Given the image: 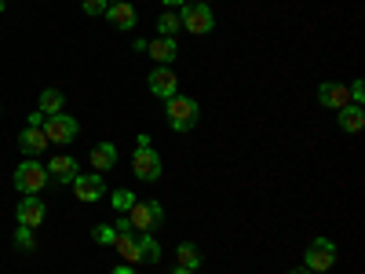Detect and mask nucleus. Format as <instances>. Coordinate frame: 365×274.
<instances>
[{
  "mask_svg": "<svg viewBox=\"0 0 365 274\" xmlns=\"http://www.w3.org/2000/svg\"><path fill=\"white\" fill-rule=\"evenodd\" d=\"M48 176H51L55 183H73V179L81 176V165H77L70 154H58V158H51V165H48Z\"/></svg>",
  "mask_w": 365,
  "mask_h": 274,
  "instance_id": "nucleus-15",
  "label": "nucleus"
},
{
  "mask_svg": "<svg viewBox=\"0 0 365 274\" xmlns=\"http://www.w3.org/2000/svg\"><path fill=\"white\" fill-rule=\"evenodd\" d=\"M347 91H351V103H354V106H361V99H365V84H361V81H354Z\"/></svg>",
  "mask_w": 365,
  "mask_h": 274,
  "instance_id": "nucleus-27",
  "label": "nucleus"
},
{
  "mask_svg": "<svg viewBox=\"0 0 365 274\" xmlns=\"http://www.w3.org/2000/svg\"><path fill=\"white\" fill-rule=\"evenodd\" d=\"M179 22H182V29H190L194 37H205V34L216 29V15H212V8L197 4V0H187V4L179 8Z\"/></svg>",
  "mask_w": 365,
  "mask_h": 274,
  "instance_id": "nucleus-3",
  "label": "nucleus"
},
{
  "mask_svg": "<svg viewBox=\"0 0 365 274\" xmlns=\"http://www.w3.org/2000/svg\"><path fill=\"white\" fill-rule=\"evenodd\" d=\"M175 260H179V267H187V270H197V267H201V249L194 245V241H179V249H175Z\"/></svg>",
  "mask_w": 365,
  "mask_h": 274,
  "instance_id": "nucleus-20",
  "label": "nucleus"
},
{
  "mask_svg": "<svg viewBox=\"0 0 365 274\" xmlns=\"http://www.w3.org/2000/svg\"><path fill=\"white\" fill-rule=\"evenodd\" d=\"M48 146H51V143L44 139V132H41V128H29V125H26V128L19 132V150H22L26 158H41Z\"/></svg>",
  "mask_w": 365,
  "mask_h": 274,
  "instance_id": "nucleus-14",
  "label": "nucleus"
},
{
  "mask_svg": "<svg viewBox=\"0 0 365 274\" xmlns=\"http://www.w3.org/2000/svg\"><path fill=\"white\" fill-rule=\"evenodd\" d=\"M128 223H132V230H139V234H150V230L165 227V205H161V201H135V205L128 208Z\"/></svg>",
  "mask_w": 365,
  "mask_h": 274,
  "instance_id": "nucleus-4",
  "label": "nucleus"
},
{
  "mask_svg": "<svg viewBox=\"0 0 365 274\" xmlns=\"http://www.w3.org/2000/svg\"><path fill=\"white\" fill-rule=\"evenodd\" d=\"M197 4H208V0H197Z\"/></svg>",
  "mask_w": 365,
  "mask_h": 274,
  "instance_id": "nucleus-34",
  "label": "nucleus"
},
{
  "mask_svg": "<svg viewBox=\"0 0 365 274\" xmlns=\"http://www.w3.org/2000/svg\"><path fill=\"white\" fill-rule=\"evenodd\" d=\"M292 274H314V270H307V267H299V270H292Z\"/></svg>",
  "mask_w": 365,
  "mask_h": 274,
  "instance_id": "nucleus-32",
  "label": "nucleus"
},
{
  "mask_svg": "<svg viewBox=\"0 0 365 274\" xmlns=\"http://www.w3.org/2000/svg\"><path fill=\"white\" fill-rule=\"evenodd\" d=\"M161 4H165V8H172V11H179L182 4H187V0H161Z\"/></svg>",
  "mask_w": 365,
  "mask_h": 274,
  "instance_id": "nucleus-29",
  "label": "nucleus"
},
{
  "mask_svg": "<svg viewBox=\"0 0 365 274\" xmlns=\"http://www.w3.org/2000/svg\"><path fill=\"white\" fill-rule=\"evenodd\" d=\"M15 216H19V223L22 227H41L44 223V216H48V205H44V198L41 194H22V201H19V208H15Z\"/></svg>",
  "mask_w": 365,
  "mask_h": 274,
  "instance_id": "nucleus-8",
  "label": "nucleus"
},
{
  "mask_svg": "<svg viewBox=\"0 0 365 274\" xmlns=\"http://www.w3.org/2000/svg\"><path fill=\"white\" fill-rule=\"evenodd\" d=\"M106 8H110V0H84V4H81V11H84V15H91V19L106 15Z\"/></svg>",
  "mask_w": 365,
  "mask_h": 274,
  "instance_id": "nucleus-26",
  "label": "nucleus"
},
{
  "mask_svg": "<svg viewBox=\"0 0 365 274\" xmlns=\"http://www.w3.org/2000/svg\"><path fill=\"white\" fill-rule=\"evenodd\" d=\"M146 55H154L158 59V66H172L175 63V37H158V41H146Z\"/></svg>",
  "mask_w": 365,
  "mask_h": 274,
  "instance_id": "nucleus-16",
  "label": "nucleus"
},
{
  "mask_svg": "<svg viewBox=\"0 0 365 274\" xmlns=\"http://www.w3.org/2000/svg\"><path fill=\"white\" fill-rule=\"evenodd\" d=\"M70 187H73V194L81 198V201H99V198H106V179L99 176V172H84V176H77L73 183H70Z\"/></svg>",
  "mask_w": 365,
  "mask_h": 274,
  "instance_id": "nucleus-9",
  "label": "nucleus"
},
{
  "mask_svg": "<svg viewBox=\"0 0 365 274\" xmlns=\"http://www.w3.org/2000/svg\"><path fill=\"white\" fill-rule=\"evenodd\" d=\"M318 103L329 106V110H340V106L351 103V91H347V84H340V81H325V84L318 88Z\"/></svg>",
  "mask_w": 365,
  "mask_h": 274,
  "instance_id": "nucleus-12",
  "label": "nucleus"
},
{
  "mask_svg": "<svg viewBox=\"0 0 365 274\" xmlns=\"http://www.w3.org/2000/svg\"><path fill=\"white\" fill-rule=\"evenodd\" d=\"M106 19L113 22V29H135L139 11H135V4H128V0H110Z\"/></svg>",
  "mask_w": 365,
  "mask_h": 274,
  "instance_id": "nucleus-11",
  "label": "nucleus"
},
{
  "mask_svg": "<svg viewBox=\"0 0 365 274\" xmlns=\"http://www.w3.org/2000/svg\"><path fill=\"white\" fill-rule=\"evenodd\" d=\"M132 172H135V179H143V183H158V179H161V154H158L154 146H135Z\"/></svg>",
  "mask_w": 365,
  "mask_h": 274,
  "instance_id": "nucleus-7",
  "label": "nucleus"
},
{
  "mask_svg": "<svg viewBox=\"0 0 365 274\" xmlns=\"http://www.w3.org/2000/svg\"><path fill=\"white\" fill-rule=\"evenodd\" d=\"M15 249H22V253H34L37 249V238H34V227H15Z\"/></svg>",
  "mask_w": 365,
  "mask_h": 274,
  "instance_id": "nucleus-23",
  "label": "nucleus"
},
{
  "mask_svg": "<svg viewBox=\"0 0 365 274\" xmlns=\"http://www.w3.org/2000/svg\"><path fill=\"white\" fill-rule=\"evenodd\" d=\"M44 139L48 143H58V146H66V143H73L77 139V132H81V125H77V117H70V113H51V117H44Z\"/></svg>",
  "mask_w": 365,
  "mask_h": 274,
  "instance_id": "nucleus-6",
  "label": "nucleus"
},
{
  "mask_svg": "<svg viewBox=\"0 0 365 274\" xmlns=\"http://www.w3.org/2000/svg\"><path fill=\"white\" fill-rule=\"evenodd\" d=\"M110 201H113V208H117V212H128V208H132L139 198H135L128 187H120V191H113V194H110Z\"/></svg>",
  "mask_w": 365,
  "mask_h": 274,
  "instance_id": "nucleus-24",
  "label": "nucleus"
},
{
  "mask_svg": "<svg viewBox=\"0 0 365 274\" xmlns=\"http://www.w3.org/2000/svg\"><path fill=\"white\" fill-rule=\"evenodd\" d=\"M113 238H117L113 223H99L96 230H91V241H96V245H113Z\"/></svg>",
  "mask_w": 365,
  "mask_h": 274,
  "instance_id": "nucleus-25",
  "label": "nucleus"
},
{
  "mask_svg": "<svg viewBox=\"0 0 365 274\" xmlns=\"http://www.w3.org/2000/svg\"><path fill=\"white\" fill-rule=\"evenodd\" d=\"M63 106H66V96L58 88H44L41 91V103H37V110L44 113V117H51V113H63Z\"/></svg>",
  "mask_w": 365,
  "mask_h": 274,
  "instance_id": "nucleus-19",
  "label": "nucleus"
},
{
  "mask_svg": "<svg viewBox=\"0 0 365 274\" xmlns=\"http://www.w3.org/2000/svg\"><path fill=\"white\" fill-rule=\"evenodd\" d=\"M113 165H117V146L113 143H96L91 146V168H96L99 176L106 168H113Z\"/></svg>",
  "mask_w": 365,
  "mask_h": 274,
  "instance_id": "nucleus-17",
  "label": "nucleus"
},
{
  "mask_svg": "<svg viewBox=\"0 0 365 274\" xmlns=\"http://www.w3.org/2000/svg\"><path fill=\"white\" fill-rule=\"evenodd\" d=\"M48 165H41L37 158H26V161H19V168H15V176H11V183H15V191L19 194H41L44 187H48Z\"/></svg>",
  "mask_w": 365,
  "mask_h": 274,
  "instance_id": "nucleus-2",
  "label": "nucleus"
},
{
  "mask_svg": "<svg viewBox=\"0 0 365 274\" xmlns=\"http://www.w3.org/2000/svg\"><path fill=\"white\" fill-rule=\"evenodd\" d=\"M336 125H340L344 132H361V128H365V110H361V106H354V103L340 106V113H336Z\"/></svg>",
  "mask_w": 365,
  "mask_h": 274,
  "instance_id": "nucleus-18",
  "label": "nucleus"
},
{
  "mask_svg": "<svg viewBox=\"0 0 365 274\" xmlns=\"http://www.w3.org/2000/svg\"><path fill=\"white\" fill-rule=\"evenodd\" d=\"M165 121H168V128H175V132L197 128V121H201L197 99H190V96H172V99H165Z\"/></svg>",
  "mask_w": 365,
  "mask_h": 274,
  "instance_id": "nucleus-1",
  "label": "nucleus"
},
{
  "mask_svg": "<svg viewBox=\"0 0 365 274\" xmlns=\"http://www.w3.org/2000/svg\"><path fill=\"white\" fill-rule=\"evenodd\" d=\"M336 241H329V238H314L311 245H307V253H303V267L307 270H314V274H325L332 263H336Z\"/></svg>",
  "mask_w": 365,
  "mask_h": 274,
  "instance_id": "nucleus-5",
  "label": "nucleus"
},
{
  "mask_svg": "<svg viewBox=\"0 0 365 274\" xmlns=\"http://www.w3.org/2000/svg\"><path fill=\"white\" fill-rule=\"evenodd\" d=\"M158 29H161V37H175L179 29H182V22H179V11L165 8V11L158 15Z\"/></svg>",
  "mask_w": 365,
  "mask_h": 274,
  "instance_id": "nucleus-21",
  "label": "nucleus"
},
{
  "mask_svg": "<svg viewBox=\"0 0 365 274\" xmlns=\"http://www.w3.org/2000/svg\"><path fill=\"white\" fill-rule=\"evenodd\" d=\"M175 274H197V270H187V267H175Z\"/></svg>",
  "mask_w": 365,
  "mask_h": 274,
  "instance_id": "nucleus-31",
  "label": "nucleus"
},
{
  "mask_svg": "<svg viewBox=\"0 0 365 274\" xmlns=\"http://www.w3.org/2000/svg\"><path fill=\"white\" fill-rule=\"evenodd\" d=\"M146 84H150V91H154L158 99H172V96H179V77L172 73V66H158L154 73L146 77Z\"/></svg>",
  "mask_w": 365,
  "mask_h": 274,
  "instance_id": "nucleus-10",
  "label": "nucleus"
},
{
  "mask_svg": "<svg viewBox=\"0 0 365 274\" xmlns=\"http://www.w3.org/2000/svg\"><path fill=\"white\" fill-rule=\"evenodd\" d=\"M110 274H135V270H132V263H120V267H113Z\"/></svg>",
  "mask_w": 365,
  "mask_h": 274,
  "instance_id": "nucleus-30",
  "label": "nucleus"
},
{
  "mask_svg": "<svg viewBox=\"0 0 365 274\" xmlns=\"http://www.w3.org/2000/svg\"><path fill=\"white\" fill-rule=\"evenodd\" d=\"M26 125H29V128H44V113H41V110H34V113H29V121H26Z\"/></svg>",
  "mask_w": 365,
  "mask_h": 274,
  "instance_id": "nucleus-28",
  "label": "nucleus"
},
{
  "mask_svg": "<svg viewBox=\"0 0 365 274\" xmlns=\"http://www.w3.org/2000/svg\"><path fill=\"white\" fill-rule=\"evenodd\" d=\"M113 249H117V256L125 263H143V256H139V230H117Z\"/></svg>",
  "mask_w": 365,
  "mask_h": 274,
  "instance_id": "nucleus-13",
  "label": "nucleus"
},
{
  "mask_svg": "<svg viewBox=\"0 0 365 274\" xmlns=\"http://www.w3.org/2000/svg\"><path fill=\"white\" fill-rule=\"evenodd\" d=\"M4 4H8V0H0V11H4Z\"/></svg>",
  "mask_w": 365,
  "mask_h": 274,
  "instance_id": "nucleus-33",
  "label": "nucleus"
},
{
  "mask_svg": "<svg viewBox=\"0 0 365 274\" xmlns=\"http://www.w3.org/2000/svg\"><path fill=\"white\" fill-rule=\"evenodd\" d=\"M139 256H143V263H158L161 260V245L154 241V234H139Z\"/></svg>",
  "mask_w": 365,
  "mask_h": 274,
  "instance_id": "nucleus-22",
  "label": "nucleus"
}]
</instances>
